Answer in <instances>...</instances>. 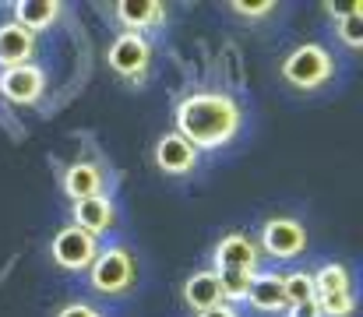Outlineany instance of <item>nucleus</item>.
I'll return each mask as SVG.
<instances>
[{"mask_svg": "<svg viewBox=\"0 0 363 317\" xmlns=\"http://www.w3.org/2000/svg\"><path fill=\"white\" fill-rule=\"evenodd\" d=\"M243 103L223 89H198L173 103V130L184 141H191L201 155L230 148L243 134Z\"/></svg>", "mask_w": 363, "mask_h": 317, "instance_id": "nucleus-1", "label": "nucleus"}, {"mask_svg": "<svg viewBox=\"0 0 363 317\" xmlns=\"http://www.w3.org/2000/svg\"><path fill=\"white\" fill-rule=\"evenodd\" d=\"M223 286V296L226 304H243L247 289H250V279L264 268V257L257 250V240L243 229H230L216 240L212 247V265H208Z\"/></svg>", "mask_w": 363, "mask_h": 317, "instance_id": "nucleus-2", "label": "nucleus"}, {"mask_svg": "<svg viewBox=\"0 0 363 317\" xmlns=\"http://www.w3.org/2000/svg\"><path fill=\"white\" fill-rule=\"evenodd\" d=\"M339 74V60L325 43H296L282 60H279V78L286 89L300 92V96H314L325 92Z\"/></svg>", "mask_w": 363, "mask_h": 317, "instance_id": "nucleus-3", "label": "nucleus"}, {"mask_svg": "<svg viewBox=\"0 0 363 317\" xmlns=\"http://www.w3.org/2000/svg\"><path fill=\"white\" fill-rule=\"evenodd\" d=\"M89 289L103 300H121L127 293H134L138 279H141V265L138 254L127 243H103L92 268L85 272Z\"/></svg>", "mask_w": 363, "mask_h": 317, "instance_id": "nucleus-4", "label": "nucleus"}, {"mask_svg": "<svg viewBox=\"0 0 363 317\" xmlns=\"http://www.w3.org/2000/svg\"><path fill=\"white\" fill-rule=\"evenodd\" d=\"M106 67L123 85H145L155 67V43L138 32H117L106 46Z\"/></svg>", "mask_w": 363, "mask_h": 317, "instance_id": "nucleus-5", "label": "nucleus"}, {"mask_svg": "<svg viewBox=\"0 0 363 317\" xmlns=\"http://www.w3.org/2000/svg\"><path fill=\"white\" fill-rule=\"evenodd\" d=\"M311 279H314L321 317H357V282H353L350 265L325 261L321 268L311 272Z\"/></svg>", "mask_w": 363, "mask_h": 317, "instance_id": "nucleus-6", "label": "nucleus"}, {"mask_svg": "<svg viewBox=\"0 0 363 317\" xmlns=\"http://www.w3.org/2000/svg\"><path fill=\"white\" fill-rule=\"evenodd\" d=\"M257 250L261 257H272V261H296L307 254V226L296 218V215H268L257 229Z\"/></svg>", "mask_w": 363, "mask_h": 317, "instance_id": "nucleus-7", "label": "nucleus"}, {"mask_svg": "<svg viewBox=\"0 0 363 317\" xmlns=\"http://www.w3.org/2000/svg\"><path fill=\"white\" fill-rule=\"evenodd\" d=\"M99 240L96 236H89L85 229H78V226H60L57 233H53V240H50V257H53V265L60 268V272H67V275H85L89 268H92V261H96V254H99Z\"/></svg>", "mask_w": 363, "mask_h": 317, "instance_id": "nucleus-8", "label": "nucleus"}, {"mask_svg": "<svg viewBox=\"0 0 363 317\" xmlns=\"http://www.w3.org/2000/svg\"><path fill=\"white\" fill-rule=\"evenodd\" d=\"M110 187H113V177L99 159H74L60 173V191L71 205L89 201V198H103V194H110Z\"/></svg>", "mask_w": 363, "mask_h": 317, "instance_id": "nucleus-9", "label": "nucleus"}, {"mask_svg": "<svg viewBox=\"0 0 363 317\" xmlns=\"http://www.w3.org/2000/svg\"><path fill=\"white\" fill-rule=\"evenodd\" d=\"M152 166L162 173V177H173V180H184V177H194L201 169V152L184 141L177 130H166L155 138L152 145Z\"/></svg>", "mask_w": 363, "mask_h": 317, "instance_id": "nucleus-10", "label": "nucleus"}, {"mask_svg": "<svg viewBox=\"0 0 363 317\" xmlns=\"http://www.w3.org/2000/svg\"><path fill=\"white\" fill-rule=\"evenodd\" d=\"M50 74L39 64H21V67H4L0 71V99L11 106H35L46 96Z\"/></svg>", "mask_w": 363, "mask_h": 317, "instance_id": "nucleus-11", "label": "nucleus"}, {"mask_svg": "<svg viewBox=\"0 0 363 317\" xmlns=\"http://www.w3.org/2000/svg\"><path fill=\"white\" fill-rule=\"evenodd\" d=\"M110 14L121 25V32H138L148 39L152 32H162L169 25V4L162 0H117Z\"/></svg>", "mask_w": 363, "mask_h": 317, "instance_id": "nucleus-12", "label": "nucleus"}, {"mask_svg": "<svg viewBox=\"0 0 363 317\" xmlns=\"http://www.w3.org/2000/svg\"><path fill=\"white\" fill-rule=\"evenodd\" d=\"M180 304L187 307V314H205L212 307H223L226 296H223V286L216 279L212 268H194L184 282H180Z\"/></svg>", "mask_w": 363, "mask_h": 317, "instance_id": "nucleus-13", "label": "nucleus"}, {"mask_svg": "<svg viewBox=\"0 0 363 317\" xmlns=\"http://www.w3.org/2000/svg\"><path fill=\"white\" fill-rule=\"evenodd\" d=\"M243 304L257 314H279L286 317V289H282V275L272 272V268H261L254 279H250V289L243 296Z\"/></svg>", "mask_w": 363, "mask_h": 317, "instance_id": "nucleus-14", "label": "nucleus"}, {"mask_svg": "<svg viewBox=\"0 0 363 317\" xmlns=\"http://www.w3.org/2000/svg\"><path fill=\"white\" fill-rule=\"evenodd\" d=\"M71 226H78V229H85L89 236L103 240V236L117 226V205H113V198L103 194V198L74 201V205H71Z\"/></svg>", "mask_w": 363, "mask_h": 317, "instance_id": "nucleus-15", "label": "nucleus"}, {"mask_svg": "<svg viewBox=\"0 0 363 317\" xmlns=\"http://www.w3.org/2000/svg\"><path fill=\"white\" fill-rule=\"evenodd\" d=\"M7 7H11V21L21 25L25 32H32V35L50 32L60 21V14H64V4L60 0H14Z\"/></svg>", "mask_w": 363, "mask_h": 317, "instance_id": "nucleus-16", "label": "nucleus"}, {"mask_svg": "<svg viewBox=\"0 0 363 317\" xmlns=\"http://www.w3.org/2000/svg\"><path fill=\"white\" fill-rule=\"evenodd\" d=\"M39 53V35L25 32L14 21L0 25V71L4 67H21V64H35Z\"/></svg>", "mask_w": 363, "mask_h": 317, "instance_id": "nucleus-17", "label": "nucleus"}, {"mask_svg": "<svg viewBox=\"0 0 363 317\" xmlns=\"http://www.w3.org/2000/svg\"><path fill=\"white\" fill-rule=\"evenodd\" d=\"M335 39L350 50V53H360L363 50V7L360 4H350L346 11H335Z\"/></svg>", "mask_w": 363, "mask_h": 317, "instance_id": "nucleus-18", "label": "nucleus"}, {"mask_svg": "<svg viewBox=\"0 0 363 317\" xmlns=\"http://www.w3.org/2000/svg\"><path fill=\"white\" fill-rule=\"evenodd\" d=\"M282 289H286V304H289V307H303V304L318 300V296H314V279H311L307 268H296V272L282 275ZM289 307H286V311H289Z\"/></svg>", "mask_w": 363, "mask_h": 317, "instance_id": "nucleus-19", "label": "nucleus"}, {"mask_svg": "<svg viewBox=\"0 0 363 317\" xmlns=\"http://www.w3.org/2000/svg\"><path fill=\"white\" fill-rule=\"evenodd\" d=\"M226 11L233 14V18H240L247 25H261V21H272L275 14H279V4L275 0H230L226 4Z\"/></svg>", "mask_w": 363, "mask_h": 317, "instance_id": "nucleus-20", "label": "nucleus"}, {"mask_svg": "<svg viewBox=\"0 0 363 317\" xmlns=\"http://www.w3.org/2000/svg\"><path fill=\"white\" fill-rule=\"evenodd\" d=\"M53 317H110V314H106L103 307L89 304V300H67L64 307H57Z\"/></svg>", "mask_w": 363, "mask_h": 317, "instance_id": "nucleus-21", "label": "nucleus"}, {"mask_svg": "<svg viewBox=\"0 0 363 317\" xmlns=\"http://www.w3.org/2000/svg\"><path fill=\"white\" fill-rule=\"evenodd\" d=\"M194 317H240V311H237L233 304H223V307H212V311H205V314H194Z\"/></svg>", "mask_w": 363, "mask_h": 317, "instance_id": "nucleus-22", "label": "nucleus"}]
</instances>
